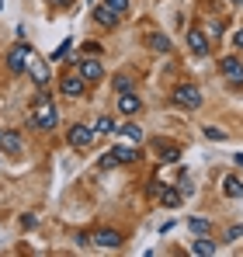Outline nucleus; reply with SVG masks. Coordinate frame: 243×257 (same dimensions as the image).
<instances>
[{"instance_id": "obj_1", "label": "nucleus", "mask_w": 243, "mask_h": 257, "mask_svg": "<svg viewBox=\"0 0 243 257\" xmlns=\"http://www.w3.org/2000/svg\"><path fill=\"white\" fill-rule=\"evenodd\" d=\"M32 125L42 128V132H52V128L59 125V111H56V104L49 97H39L32 104Z\"/></svg>"}, {"instance_id": "obj_2", "label": "nucleus", "mask_w": 243, "mask_h": 257, "mask_svg": "<svg viewBox=\"0 0 243 257\" xmlns=\"http://www.w3.org/2000/svg\"><path fill=\"white\" fill-rule=\"evenodd\" d=\"M174 104L184 111H195V108H202V90L195 84H177L174 87Z\"/></svg>"}, {"instance_id": "obj_3", "label": "nucleus", "mask_w": 243, "mask_h": 257, "mask_svg": "<svg viewBox=\"0 0 243 257\" xmlns=\"http://www.w3.org/2000/svg\"><path fill=\"white\" fill-rule=\"evenodd\" d=\"M32 52H35V49H32L28 42H18L11 52H7V70H11V73H25V66H28V56H32Z\"/></svg>"}, {"instance_id": "obj_4", "label": "nucleus", "mask_w": 243, "mask_h": 257, "mask_svg": "<svg viewBox=\"0 0 243 257\" xmlns=\"http://www.w3.org/2000/svg\"><path fill=\"white\" fill-rule=\"evenodd\" d=\"M66 139H70L73 150H87V146L94 143V128H90V125H70Z\"/></svg>"}, {"instance_id": "obj_5", "label": "nucleus", "mask_w": 243, "mask_h": 257, "mask_svg": "<svg viewBox=\"0 0 243 257\" xmlns=\"http://www.w3.org/2000/svg\"><path fill=\"white\" fill-rule=\"evenodd\" d=\"M25 73H28V77H32V80H35V84H39V87H45V84H49V80H52V77H49V66L42 63V59H39V56H35V52L28 56V66H25Z\"/></svg>"}, {"instance_id": "obj_6", "label": "nucleus", "mask_w": 243, "mask_h": 257, "mask_svg": "<svg viewBox=\"0 0 243 257\" xmlns=\"http://www.w3.org/2000/svg\"><path fill=\"white\" fill-rule=\"evenodd\" d=\"M219 73H222L229 84H243V63L236 56H226V59L219 63Z\"/></svg>"}, {"instance_id": "obj_7", "label": "nucleus", "mask_w": 243, "mask_h": 257, "mask_svg": "<svg viewBox=\"0 0 243 257\" xmlns=\"http://www.w3.org/2000/svg\"><path fill=\"white\" fill-rule=\"evenodd\" d=\"M77 73L83 77V84H94V80H101V77H104V66H101V59H94V56H90V59H83L80 66H77Z\"/></svg>"}, {"instance_id": "obj_8", "label": "nucleus", "mask_w": 243, "mask_h": 257, "mask_svg": "<svg viewBox=\"0 0 243 257\" xmlns=\"http://www.w3.org/2000/svg\"><path fill=\"white\" fill-rule=\"evenodd\" d=\"M90 243L94 247H104V250H115V247H122V233L118 229H97L90 236Z\"/></svg>"}, {"instance_id": "obj_9", "label": "nucleus", "mask_w": 243, "mask_h": 257, "mask_svg": "<svg viewBox=\"0 0 243 257\" xmlns=\"http://www.w3.org/2000/svg\"><path fill=\"white\" fill-rule=\"evenodd\" d=\"M153 153H157L160 164H177V160H181V150H177L174 143H167V139H157V143H153Z\"/></svg>"}, {"instance_id": "obj_10", "label": "nucleus", "mask_w": 243, "mask_h": 257, "mask_svg": "<svg viewBox=\"0 0 243 257\" xmlns=\"http://www.w3.org/2000/svg\"><path fill=\"white\" fill-rule=\"evenodd\" d=\"M188 49H191L195 56H205V52H208V35L198 32V28H191V32H188Z\"/></svg>"}, {"instance_id": "obj_11", "label": "nucleus", "mask_w": 243, "mask_h": 257, "mask_svg": "<svg viewBox=\"0 0 243 257\" xmlns=\"http://www.w3.org/2000/svg\"><path fill=\"white\" fill-rule=\"evenodd\" d=\"M83 77L80 73H77V77H73V73H70V77H63V84H59V90H63V94H66V97H80L83 94Z\"/></svg>"}, {"instance_id": "obj_12", "label": "nucleus", "mask_w": 243, "mask_h": 257, "mask_svg": "<svg viewBox=\"0 0 243 257\" xmlns=\"http://www.w3.org/2000/svg\"><path fill=\"white\" fill-rule=\"evenodd\" d=\"M157 198H160V205H167V209H177V205L184 202V191H181V188H160Z\"/></svg>"}, {"instance_id": "obj_13", "label": "nucleus", "mask_w": 243, "mask_h": 257, "mask_svg": "<svg viewBox=\"0 0 243 257\" xmlns=\"http://www.w3.org/2000/svg\"><path fill=\"white\" fill-rule=\"evenodd\" d=\"M0 150H4L7 157L21 153V136H18V132H0Z\"/></svg>"}, {"instance_id": "obj_14", "label": "nucleus", "mask_w": 243, "mask_h": 257, "mask_svg": "<svg viewBox=\"0 0 243 257\" xmlns=\"http://www.w3.org/2000/svg\"><path fill=\"white\" fill-rule=\"evenodd\" d=\"M118 108H122V115H136V111L143 108V101H139L132 90H125V94H118Z\"/></svg>"}, {"instance_id": "obj_15", "label": "nucleus", "mask_w": 243, "mask_h": 257, "mask_svg": "<svg viewBox=\"0 0 243 257\" xmlns=\"http://www.w3.org/2000/svg\"><path fill=\"white\" fill-rule=\"evenodd\" d=\"M94 21H97V25H104V28H115V25H118V14H115V11H108L104 4H97V7H94Z\"/></svg>"}, {"instance_id": "obj_16", "label": "nucleus", "mask_w": 243, "mask_h": 257, "mask_svg": "<svg viewBox=\"0 0 243 257\" xmlns=\"http://www.w3.org/2000/svg\"><path fill=\"white\" fill-rule=\"evenodd\" d=\"M111 153H115V160H118V164H132V160H139V150H136V143H125V146H115Z\"/></svg>"}, {"instance_id": "obj_17", "label": "nucleus", "mask_w": 243, "mask_h": 257, "mask_svg": "<svg viewBox=\"0 0 243 257\" xmlns=\"http://www.w3.org/2000/svg\"><path fill=\"white\" fill-rule=\"evenodd\" d=\"M188 229H191L195 236H208V233H212V219H205V215H191V219H188Z\"/></svg>"}, {"instance_id": "obj_18", "label": "nucleus", "mask_w": 243, "mask_h": 257, "mask_svg": "<svg viewBox=\"0 0 243 257\" xmlns=\"http://www.w3.org/2000/svg\"><path fill=\"white\" fill-rule=\"evenodd\" d=\"M222 191H226V198H243V181L229 174V177L222 181Z\"/></svg>"}, {"instance_id": "obj_19", "label": "nucleus", "mask_w": 243, "mask_h": 257, "mask_svg": "<svg viewBox=\"0 0 243 257\" xmlns=\"http://www.w3.org/2000/svg\"><path fill=\"white\" fill-rule=\"evenodd\" d=\"M191 254H198V257H212V254H215V243H212L208 236H198V240L191 243Z\"/></svg>"}, {"instance_id": "obj_20", "label": "nucleus", "mask_w": 243, "mask_h": 257, "mask_svg": "<svg viewBox=\"0 0 243 257\" xmlns=\"http://www.w3.org/2000/svg\"><path fill=\"white\" fill-rule=\"evenodd\" d=\"M90 128H94V136H111V132H115V122H111L108 115H101V118H97Z\"/></svg>"}, {"instance_id": "obj_21", "label": "nucleus", "mask_w": 243, "mask_h": 257, "mask_svg": "<svg viewBox=\"0 0 243 257\" xmlns=\"http://www.w3.org/2000/svg\"><path fill=\"white\" fill-rule=\"evenodd\" d=\"M122 136H125V139H129V143H143V128L139 125H132V122H125V125L118 128Z\"/></svg>"}, {"instance_id": "obj_22", "label": "nucleus", "mask_w": 243, "mask_h": 257, "mask_svg": "<svg viewBox=\"0 0 243 257\" xmlns=\"http://www.w3.org/2000/svg\"><path fill=\"white\" fill-rule=\"evenodd\" d=\"M111 84H115V90H118V94H125V90H132V87H136V77H129V73H118Z\"/></svg>"}, {"instance_id": "obj_23", "label": "nucleus", "mask_w": 243, "mask_h": 257, "mask_svg": "<svg viewBox=\"0 0 243 257\" xmlns=\"http://www.w3.org/2000/svg\"><path fill=\"white\" fill-rule=\"evenodd\" d=\"M150 49L153 52H170V39L167 35H150Z\"/></svg>"}, {"instance_id": "obj_24", "label": "nucleus", "mask_w": 243, "mask_h": 257, "mask_svg": "<svg viewBox=\"0 0 243 257\" xmlns=\"http://www.w3.org/2000/svg\"><path fill=\"white\" fill-rule=\"evenodd\" d=\"M104 7H108V11H115V14H129V0H104Z\"/></svg>"}, {"instance_id": "obj_25", "label": "nucleus", "mask_w": 243, "mask_h": 257, "mask_svg": "<svg viewBox=\"0 0 243 257\" xmlns=\"http://www.w3.org/2000/svg\"><path fill=\"white\" fill-rule=\"evenodd\" d=\"M205 139H212V143H222V139H226V132H222V128H215V125H205Z\"/></svg>"}, {"instance_id": "obj_26", "label": "nucleus", "mask_w": 243, "mask_h": 257, "mask_svg": "<svg viewBox=\"0 0 243 257\" xmlns=\"http://www.w3.org/2000/svg\"><path fill=\"white\" fill-rule=\"evenodd\" d=\"M226 240H229V243H233V240H243V222H240V226H229V229H226Z\"/></svg>"}, {"instance_id": "obj_27", "label": "nucleus", "mask_w": 243, "mask_h": 257, "mask_svg": "<svg viewBox=\"0 0 243 257\" xmlns=\"http://www.w3.org/2000/svg\"><path fill=\"white\" fill-rule=\"evenodd\" d=\"M70 49H73V42L66 39V42H63L59 49H56V52H52V59H66V52H70Z\"/></svg>"}, {"instance_id": "obj_28", "label": "nucleus", "mask_w": 243, "mask_h": 257, "mask_svg": "<svg viewBox=\"0 0 243 257\" xmlns=\"http://www.w3.org/2000/svg\"><path fill=\"white\" fill-rule=\"evenodd\" d=\"M222 28H226L222 21H212V25H208V35H212V39H219V35H222Z\"/></svg>"}, {"instance_id": "obj_29", "label": "nucleus", "mask_w": 243, "mask_h": 257, "mask_svg": "<svg viewBox=\"0 0 243 257\" xmlns=\"http://www.w3.org/2000/svg\"><path fill=\"white\" fill-rule=\"evenodd\" d=\"M97 164H101V167H104V171H108V167H115V164H118V160H115V153H104V157H101V160H97Z\"/></svg>"}, {"instance_id": "obj_30", "label": "nucleus", "mask_w": 243, "mask_h": 257, "mask_svg": "<svg viewBox=\"0 0 243 257\" xmlns=\"http://www.w3.org/2000/svg\"><path fill=\"white\" fill-rule=\"evenodd\" d=\"M83 52H87V56H97V52H101V45H97V42H83Z\"/></svg>"}, {"instance_id": "obj_31", "label": "nucleus", "mask_w": 243, "mask_h": 257, "mask_svg": "<svg viewBox=\"0 0 243 257\" xmlns=\"http://www.w3.org/2000/svg\"><path fill=\"white\" fill-rule=\"evenodd\" d=\"M233 49H243V28L233 32Z\"/></svg>"}, {"instance_id": "obj_32", "label": "nucleus", "mask_w": 243, "mask_h": 257, "mask_svg": "<svg viewBox=\"0 0 243 257\" xmlns=\"http://www.w3.org/2000/svg\"><path fill=\"white\" fill-rule=\"evenodd\" d=\"M49 4H52V7H70L73 0H49Z\"/></svg>"}, {"instance_id": "obj_33", "label": "nucleus", "mask_w": 243, "mask_h": 257, "mask_svg": "<svg viewBox=\"0 0 243 257\" xmlns=\"http://www.w3.org/2000/svg\"><path fill=\"white\" fill-rule=\"evenodd\" d=\"M233 160H236V164H240V167H243V153H236V157H233Z\"/></svg>"}, {"instance_id": "obj_34", "label": "nucleus", "mask_w": 243, "mask_h": 257, "mask_svg": "<svg viewBox=\"0 0 243 257\" xmlns=\"http://www.w3.org/2000/svg\"><path fill=\"white\" fill-rule=\"evenodd\" d=\"M236 4H243V0H236Z\"/></svg>"}]
</instances>
